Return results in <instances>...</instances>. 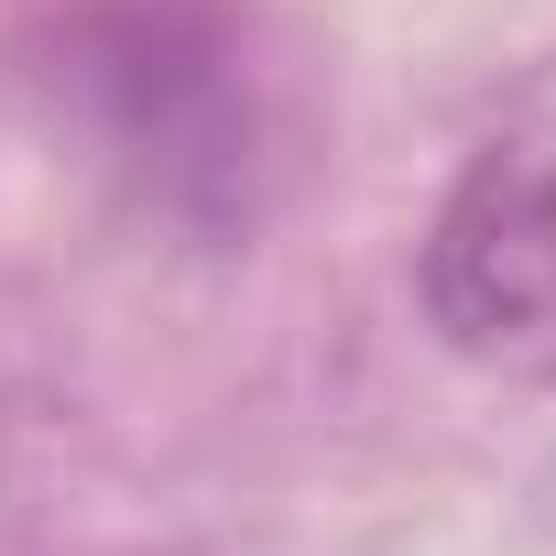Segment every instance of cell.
Returning <instances> with one entry per match:
<instances>
[{"label":"cell","mask_w":556,"mask_h":556,"mask_svg":"<svg viewBox=\"0 0 556 556\" xmlns=\"http://www.w3.org/2000/svg\"><path fill=\"white\" fill-rule=\"evenodd\" d=\"M426 317L458 361L556 393V142H491L426 229Z\"/></svg>","instance_id":"6da1fadb"}]
</instances>
